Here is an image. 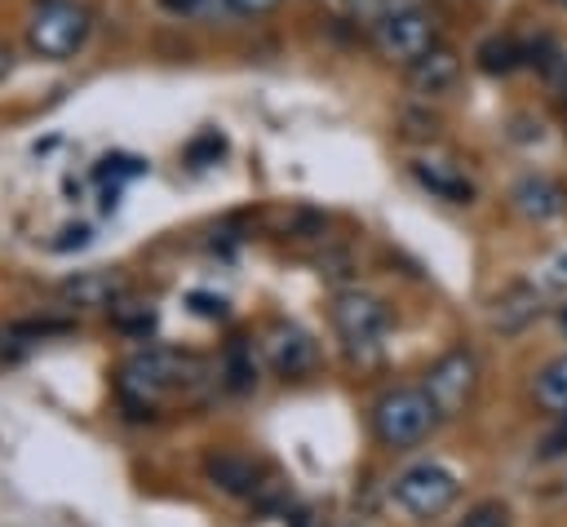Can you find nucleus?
<instances>
[{"instance_id":"nucleus-1","label":"nucleus","mask_w":567,"mask_h":527,"mask_svg":"<svg viewBox=\"0 0 567 527\" xmlns=\"http://www.w3.org/2000/svg\"><path fill=\"white\" fill-rule=\"evenodd\" d=\"M208 376L204 359L195 354H182V350H168V345H146L137 350L124 368H120V394L133 412H146L159 403V399H173L190 385H199Z\"/></svg>"},{"instance_id":"nucleus-2","label":"nucleus","mask_w":567,"mask_h":527,"mask_svg":"<svg viewBox=\"0 0 567 527\" xmlns=\"http://www.w3.org/2000/svg\"><path fill=\"white\" fill-rule=\"evenodd\" d=\"M439 421H443V412L425 385H399V390L381 394L372 407V434L381 447H394V452L425 443Z\"/></svg>"},{"instance_id":"nucleus-3","label":"nucleus","mask_w":567,"mask_h":527,"mask_svg":"<svg viewBox=\"0 0 567 527\" xmlns=\"http://www.w3.org/2000/svg\"><path fill=\"white\" fill-rule=\"evenodd\" d=\"M372 44L381 58L412 66L430 49H439V18L416 4H390L381 18H372Z\"/></svg>"},{"instance_id":"nucleus-4","label":"nucleus","mask_w":567,"mask_h":527,"mask_svg":"<svg viewBox=\"0 0 567 527\" xmlns=\"http://www.w3.org/2000/svg\"><path fill=\"white\" fill-rule=\"evenodd\" d=\"M332 328H337L346 354L359 359V363H368V359H377L381 345H385L390 310H385L377 297H368V292L354 288V292H341V297L332 301Z\"/></svg>"},{"instance_id":"nucleus-5","label":"nucleus","mask_w":567,"mask_h":527,"mask_svg":"<svg viewBox=\"0 0 567 527\" xmlns=\"http://www.w3.org/2000/svg\"><path fill=\"white\" fill-rule=\"evenodd\" d=\"M89 9L80 0H40L31 9V22H27V44L40 53V58H71L84 40H89Z\"/></svg>"},{"instance_id":"nucleus-6","label":"nucleus","mask_w":567,"mask_h":527,"mask_svg":"<svg viewBox=\"0 0 567 527\" xmlns=\"http://www.w3.org/2000/svg\"><path fill=\"white\" fill-rule=\"evenodd\" d=\"M456 492H461L456 474H452L447 465H439V461L408 465V469L390 483L394 505H399L403 514H412V518H439V514L456 500Z\"/></svg>"},{"instance_id":"nucleus-7","label":"nucleus","mask_w":567,"mask_h":527,"mask_svg":"<svg viewBox=\"0 0 567 527\" xmlns=\"http://www.w3.org/2000/svg\"><path fill=\"white\" fill-rule=\"evenodd\" d=\"M474 385H478V363H474L470 350H452V354H443V359L425 372V390H430V399L439 403L443 416H456V412L470 403Z\"/></svg>"},{"instance_id":"nucleus-8","label":"nucleus","mask_w":567,"mask_h":527,"mask_svg":"<svg viewBox=\"0 0 567 527\" xmlns=\"http://www.w3.org/2000/svg\"><path fill=\"white\" fill-rule=\"evenodd\" d=\"M261 350H266V359H270V368H275L279 376H306V372L319 363V345H315V337H310L306 328L288 323V319H279V323L266 328Z\"/></svg>"},{"instance_id":"nucleus-9","label":"nucleus","mask_w":567,"mask_h":527,"mask_svg":"<svg viewBox=\"0 0 567 527\" xmlns=\"http://www.w3.org/2000/svg\"><path fill=\"white\" fill-rule=\"evenodd\" d=\"M412 177H416L430 195H439V199H447V204H470V199H474V182H470L452 159H430V155H421V159H412Z\"/></svg>"},{"instance_id":"nucleus-10","label":"nucleus","mask_w":567,"mask_h":527,"mask_svg":"<svg viewBox=\"0 0 567 527\" xmlns=\"http://www.w3.org/2000/svg\"><path fill=\"white\" fill-rule=\"evenodd\" d=\"M456 75H461V58L452 53V49H430L425 58H416L412 66H408V84L421 93V97H443L452 84H456Z\"/></svg>"},{"instance_id":"nucleus-11","label":"nucleus","mask_w":567,"mask_h":527,"mask_svg":"<svg viewBox=\"0 0 567 527\" xmlns=\"http://www.w3.org/2000/svg\"><path fill=\"white\" fill-rule=\"evenodd\" d=\"M532 319H540V292L532 283H509L492 306V328L505 337L523 332Z\"/></svg>"},{"instance_id":"nucleus-12","label":"nucleus","mask_w":567,"mask_h":527,"mask_svg":"<svg viewBox=\"0 0 567 527\" xmlns=\"http://www.w3.org/2000/svg\"><path fill=\"white\" fill-rule=\"evenodd\" d=\"M204 474H208L213 487H221V492H230V496H252V492L261 487V469H257L248 456H239V452H217V456H208V461H204Z\"/></svg>"},{"instance_id":"nucleus-13","label":"nucleus","mask_w":567,"mask_h":527,"mask_svg":"<svg viewBox=\"0 0 567 527\" xmlns=\"http://www.w3.org/2000/svg\"><path fill=\"white\" fill-rule=\"evenodd\" d=\"M509 199H514V208H518L523 217H532V221H549V217H558V213L567 208V195H563L554 182H545V177H523Z\"/></svg>"},{"instance_id":"nucleus-14","label":"nucleus","mask_w":567,"mask_h":527,"mask_svg":"<svg viewBox=\"0 0 567 527\" xmlns=\"http://www.w3.org/2000/svg\"><path fill=\"white\" fill-rule=\"evenodd\" d=\"M120 288H124L120 275H111V270H84L71 283H62V297L75 301V306H115Z\"/></svg>"},{"instance_id":"nucleus-15","label":"nucleus","mask_w":567,"mask_h":527,"mask_svg":"<svg viewBox=\"0 0 567 527\" xmlns=\"http://www.w3.org/2000/svg\"><path fill=\"white\" fill-rule=\"evenodd\" d=\"M221 376L239 394L257 390V354H252V341L248 337H230L226 341V350H221Z\"/></svg>"},{"instance_id":"nucleus-16","label":"nucleus","mask_w":567,"mask_h":527,"mask_svg":"<svg viewBox=\"0 0 567 527\" xmlns=\"http://www.w3.org/2000/svg\"><path fill=\"white\" fill-rule=\"evenodd\" d=\"M532 390H536V403H540L545 412H554V416H567V354L549 359V363L536 372Z\"/></svg>"},{"instance_id":"nucleus-17","label":"nucleus","mask_w":567,"mask_h":527,"mask_svg":"<svg viewBox=\"0 0 567 527\" xmlns=\"http://www.w3.org/2000/svg\"><path fill=\"white\" fill-rule=\"evenodd\" d=\"M523 62H527V44H518L514 35H492V40L478 44V66L487 75H509Z\"/></svg>"},{"instance_id":"nucleus-18","label":"nucleus","mask_w":567,"mask_h":527,"mask_svg":"<svg viewBox=\"0 0 567 527\" xmlns=\"http://www.w3.org/2000/svg\"><path fill=\"white\" fill-rule=\"evenodd\" d=\"M536 283L545 292H567V252H549L536 266Z\"/></svg>"},{"instance_id":"nucleus-19","label":"nucleus","mask_w":567,"mask_h":527,"mask_svg":"<svg viewBox=\"0 0 567 527\" xmlns=\"http://www.w3.org/2000/svg\"><path fill=\"white\" fill-rule=\"evenodd\" d=\"M461 527H514V518H509V509L501 500H483L461 518Z\"/></svg>"},{"instance_id":"nucleus-20","label":"nucleus","mask_w":567,"mask_h":527,"mask_svg":"<svg viewBox=\"0 0 567 527\" xmlns=\"http://www.w3.org/2000/svg\"><path fill=\"white\" fill-rule=\"evenodd\" d=\"M115 328H120V332H133V337H146V332L155 328V310H151V306H137V310L115 306Z\"/></svg>"},{"instance_id":"nucleus-21","label":"nucleus","mask_w":567,"mask_h":527,"mask_svg":"<svg viewBox=\"0 0 567 527\" xmlns=\"http://www.w3.org/2000/svg\"><path fill=\"white\" fill-rule=\"evenodd\" d=\"M221 151H226V142H221V137H217V133H204V137H199V142H190V164H204V159H208V155H213V159H217V155H221Z\"/></svg>"},{"instance_id":"nucleus-22","label":"nucleus","mask_w":567,"mask_h":527,"mask_svg":"<svg viewBox=\"0 0 567 527\" xmlns=\"http://www.w3.org/2000/svg\"><path fill=\"white\" fill-rule=\"evenodd\" d=\"M190 306H195L199 314H208V319H221V314H226V301H221V297H208V292H190Z\"/></svg>"},{"instance_id":"nucleus-23","label":"nucleus","mask_w":567,"mask_h":527,"mask_svg":"<svg viewBox=\"0 0 567 527\" xmlns=\"http://www.w3.org/2000/svg\"><path fill=\"white\" fill-rule=\"evenodd\" d=\"M279 0H226V9H235V13H248V18H257V13H270Z\"/></svg>"},{"instance_id":"nucleus-24","label":"nucleus","mask_w":567,"mask_h":527,"mask_svg":"<svg viewBox=\"0 0 567 527\" xmlns=\"http://www.w3.org/2000/svg\"><path fill=\"white\" fill-rule=\"evenodd\" d=\"M204 0H164V9H173V13H195Z\"/></svg>"},{"instance_id":"nucleus-25","label":"nucleus","mask_w":567,"mask_h":527,"mask_svg":"<svg viewBox=\"0 0 567 527\" xmlns=\"http://www.w3.org/2000/svg\"><path fill=\"white\" fill-rule=\"evenodd\" d=\"M4 71H9V49L0 44V75H4Z\"/></svg>"},{"instance_id":"nucleus-26","label":"nucleus","mask_w":567,"mask_h":527,"mask_svg":"<svg viewBox=\"0 0 567 527\" xmlns=\"http://www.w3.org/2000/svg\"><path fill=\"white\" fill-rule=\"evenodd\" d=\"M558 328H563V337H567V306L558 310Z\"/></svg>"},{"instance_id":"nucleus-27","label":"nucleus","mask_w":567,"mask_h":527,"mask_svg":"<svg viewBox=\"0 0 567 527\" xmlns=\"http://www.w3.org/2000/svg\"><path fill=\"white\" fill-rule=\"evenodd\" d=\"M354 527H363V523H354Z\"/></svg>"},{"instance_id":"nucleus-28","label":"nucleus","mask_w":567,"mask_h":527,"mask_svg":"<svg viewBox=\"0 0 567 527\" xmlns=\"http://www.w3.org/2000/svg\"><path fill=\"white\" fill-rule=\"evenodd\" d=\"M558 4H567V0H558Z\"/></svg>"}]
</instances>
